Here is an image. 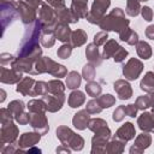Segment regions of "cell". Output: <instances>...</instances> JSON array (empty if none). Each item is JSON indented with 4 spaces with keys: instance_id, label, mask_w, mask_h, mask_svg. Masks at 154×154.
Masks as SVG:
<instances>
[{
    "instance_id": "obj_1",
    "label": "cell",
    "mask_w": 154,
    "mask_h": 154,
    "mask_svg": "<svg viewBox=\"0 0 154 154\" xmlns=\"http://www.w3.org/2000/svg\"><path fill=\"white\" fill-rule=\"evenodd\" d=\"M41 30H42V25L40 23V20H35L32 24H30V26L26 29L25 35L20 42V47L18 51V55L17 58H24L28 57L29 54L34 53L36 49H38V38L41 37Z\"/></svg>"
},
{
    "instance_id": "obj_2",
    "label": "cell",
    "mask_w": 154,
    "mask_h": 154,
    "mask_svg": "<svg viewBox=\"0 0 154 154\" xmlns=\"http://www.w3.org/2000/svg\"><path fill=\"white\" fill-rule=\"evenodd\" d=\"M103 31H117L118 34L129 26V19L125 18V13L122 8H113L107 16H103L97 24Z\"/></svg>"
},
{
    "instance_id": "obj_3",
    "label": "cell",
    "mask_w": 154,
    "mask_h": 154,
    "mask_svg": "<svg viewBox=\"0 0 154 154\" xmlns=\"http://www.w3.org/2000/svg\"><path fill=\"white\" fill-rule=\"evenodd\" d=\"M38 73H51L52 76H54L57 78H60V77H65L67 71H66L65 66L55 63L51 58L41 57L35 64L32 75H38Z\"/></svg>"
},
{
    "instance_id": "obj_4",
    "label": "cell",
    "mask_w": 154,
    "mask_h": 154,
    "mask_svg": "<svg viewBox=\"0 0 154 154\" xmlns=\"http://www.w3.org/2000/svg\"><path fill=\"white\" fill-rule=\"evenodd\" d=\"M38 20L42 25L43 32H54L59 20L55 14V10L49 4H42L38 10Z\"/></svg>"
},
{
    "instance_id": "obj_5",
    "label": "cell",
    "mask_w": 154,
    "mask_h": 154,
    "mask_svg": "<svg viewBox=\"0 0 154 154\" xmlns=\"http://www.w3.org/2000/svg\"><path fill=\"white\" fill-rule=\"evenodd\" d=\"M57 137L60 140V142L64 144V146H69L71 147L72 150H81L83 148V144H84V140L75 134L70 128L67 126H59L57 129Z\"/></svg>"
},
{
    "instance_id": "obj_6",
    "label": "cell",
    "mask_w": 154,
    "mask_h": 154,
    "mask_svg": "<svg viewBox=\"0 0 154 154\" xmlns=\"http://www.w3.org/2000/svg\"><path fill=\"white\" fill-rule=\"evenodd\" d=\"M111 0H94L91 10L87 16V20L91 24H99L105 16L106 10L109 7Z\"/></svg>"
},
{
    "instance_id": "obj_7",
    "label": "cell",
    "mask_w": 154,
    "mask_h": 154,
    "mask_svg": "<svg viewBox=\"0 0 154 154\" xmlns=\"http://www.w3.org/2000/svg\"><path fill=\"white\" fill-rule=\"evenodd\" d=\"M111 136V130L106 125L102 129L97 130L91 140L93 143V148H91V153L95 152H106V144L108 143V138Z\"/></svg>"
},
{
    "instance_id": "obj_8",
    "label": "cell",
    "mask_w": 154,
    "mask_h": 154,
    "mask_svg": "<svg viewBox=\"0 0 154 154\" xmlns=\"http://www.w3.org/2000/svg\"><path fill=\"white\" fill-rule=\"evenodd\" d=\"M142 71H143V64L141 60H138L136 58L129 59L128 63L123 66V75L129 81L137 79Z\"/></svg>"
},
{
    "instance_id": "obj_9",
    "label": "cell",
    "mask_w": 154,
    "mask_h": 154,
    "mask_svg": "<svg viewBox=\"0 0 154 154\" xmlns=\"http://www.w3.org/2000/svg\"><path fill=\"white\" fill-rule=\"evenodd\" d=\"M17 10H18V13H19V17L23 24L29 25L36 20V8L29 5L26 1H23V0L18 1Z\"/></svg>"
},
{
    "instance_id": "obj_10",
    "label": "cell",
    "mask_w": 154,
    "mask_h": 154,
    "mask_svg": "<svg viewBox=\"0 0 154 154\" xmlns=\"http://www.w3.org/2000/svg\"><path fill=\"white\" fill-rule=\"evenodd\" d=\"M18 137V128L13 124V122L4 123L1 124V132H0V141H1V147L13 143Z\"/></svg>"
},
{
    "instance_id": "obj_11",
    "label": "cell",
    "mask_w": 154,
    "mask_h": 154,
    "mask_svg": "<svg viewBox=\"0 0 154 154\" xmlns=\"http://www.w3.org/2000/svg\"><path fill=\"white\" fill-rule=\"evenodd\" d=\"M23 77V72L13 67L12 65L10 67L1 66L0 67V81L6 84H13L18 83Z\"/></svg>"
},
{
    "instance_id": "obj_12",
    "label": "cell",
    "mask_w": 154,
    "mask_h": 154,
    "mask_svg": "<svg viewBox=\"0 0 154 154\" xmlns=\"http://www.w3.org/2000/svg\"><path fill=\"white\" fill-rule=\"evenodd\" d=\"M29 124L40 135H45L48 131V122H47V117L45 116V112L30 113V122H29Z\"/></svg>"
},
{
    "instance_id": "obj_13",
    "label": "cell",
    "mask_w": 154,
    "mask_h": 154,
    "mask_svg": "<svg viewBox=\"0 0 154 154\" xmlns=\"http://www.w3.org/2000/svg\"><path fill=\"white\" fill-rule=\"evenodd\" d=\"M43 101L46 102V106H47V111L48 112H57L59 111L64 102H65V94H46L42 96Z\"/></svg>"
},
{
    "instance_id": "obj_14",
    "label": "cell",
    "mask_w": 154,
    "mask_h": 154,
    "mask_svg": "<svg viewBox=\"0 0 154 154\" xmlns=\"http://www.w3.org/2000/svg\"><path fill=\"white\" fill-rule=\"evenodd\" d=\"M35 83H36V81L34 78H31V77H24V78H22L18 82L16 90L18 93H20L22 95H25V96L26 95L35 96V90H34Z\"/></svg>"
},
{
    "instance_id": "obj_15",
    "label": "cell",
    "mask_w": 154,
    "mask_h": 154,
    "mask_svg": "<svg viewBox=\"0 0 154 154\" xmlns=\"http://www.w3.org/2000/svg\"><path fill=\"white\" fill-rule=\"evenodd\" d=\"M114 90L120 100H128L132 96V89L129 82L124 79H118L114 82Z\"/></svg>"
},
{
    "instance_id": "obj_16",
    "label": "cell",
    "mask_w": 154,
    "mask_h": 154,
    "mask_svg": "<svg viewBox=\"0 0 154 154\" xmlns=\"http://www.w3.org/2000/svg\"><path fill=\"white\" fill-rule=\"evenodd\" d=\"M135 135L136 134H135V126H134V124L130 123V122H126L125 124H123L117 130L114 137L118 138V140H120V141H123V142H128L129 140L134 138Z\"/></svg>"
},
{
    "instance_id": "obj_17",
    "label": "cell",
    "mask_w": 154,
    "mask_h": 154,
    "mask_svg": "<svg viewBox=\"0 0 154 154\" xmlns=\"http://www.w3.org/2000/svg\"><path fill=\"white\" fill-rule=\"evenodd\" d=\"M55 14H57V18H58L59 23L69 24V23H77L79 20L73 14V12L71 11V8H67L66 6H61V7L55 8Z\"/></svg>"
},
{
    "instance_id": "obj_18",
    "label": "cell",
    "mask_w": 154,
    "mask_h": 154,
    "mask_svg": "<svg viewBox=\"0 0 154 154\" xmlns=\"http://www.w3.org/2000/svg\"><path fill=\"white\" fill-rule=\"evenodd\" d=\"M152 143V137L150 135H148L147 132H142L141 135H138L135 140V144L130 148V153H141L143 152L146 148L149 147V144Z\"/></svg>"
},
{
    "instance_id": "obj_19",
    "label": "cell",
    "mask_w": 154,
    "mask_h": 154,
    "mask_svg": "<svg viewBox=\"0 0 154 154\" xmlns=\"http://www.w3.org/2000/svg\"><path fill=\"white\" fill-rule=\"evenodd\" d=\"M137 124L141 130L146 132H154V114L149 112H143L138 117Z\"/></svg>"
},
{
    "instance_id": "obj_20",
    "label": "cell",
    "mask_w": 154,
    "mask_h": 154,
    "mask_svg": "<svg viewBox=\"0 0 154 154\" xmlns=\"http://www.w3.org/2000/svg\"><path fill=\"white\" fill-rule=\"evenodd\" d=\"M70 8L78 19L79 18H87V16L89 13V11H88V0H72Z\"/></svg>"
},
{
    "instance_id": "obj_21",
    "label": "cell",
    "mask_w": 154,
    "mask_h": 154,
    "mask_svg": "<svg viewBox=\"0 0 154 154\" xmlns=\"http://www.w3.org/2000/svg\"><path fill=\"white\" fill-rule=\"evenodd\" d=\"M85 57L88 59V61L94 65V66H99L102 61V57L100 55L99 53V49H97V46L93 42V43H89L85 48Z\"/></svg>"
},
{
    "instance_id": "obj_22",
    "label": "cell",
    "mask_w": 154,
    "mask_h": 154,
    "mask_svg": "<svg viewBox=\"0 0 154 154\" xmlns=\"http://www.w3.org/2000/svg\"><path fill=\"white\" fill-rule=\"evenodd\" d=\"M41 138V135L38 132H24L23 135H20L19 140H18V144L20 148H25V147H34Z\"/></svg>"
},
{
    "instance_id": "obj_23",
    "label": "cell",
    "mask_w": 154,
    "mask_h": 154,
    "mask_svg": "<svg viewBox=\"0 0 154 154\" xmlns=\"http://www.w3.org/2000/svg\"><path fill=\"white\" fill-rule=\"evenodd\" d=\"M90 113L87 109H82L79 112H77L73 118H72V123L75 125V128H77L78 130H84L85 128H88V123L90 120Z\"/></svg>"
},
{
    "instance_id": "obj_24",
    "label": "cell",
    "mask_w": 154,
    "mask_h": 154,
    "mask_svg": "<svg viewBox=\"0 0 154 154\" xmlns=\"http://www.w3.org/2000/svg\"><path fill=\"white\" fill-rule=\"evenodd\" d=\"M71 34H72V31H71L69 24H65V23H58V25L54 30L55 38H58L61 42H69Z\"/></svg>"
},
{
    "instance_id": "obj_25",
    "label": "cell",
    "mask_w": 154,
    "mask_h": 154,
    "mask_svg": "<svg viewBox=\"0 0 154 154\" xmlns=\"http://www.w3.org/2000/svg\"><path fill=\"white\" fill-rule=\"evenodd\" d=\"M85 101V95L83 91L81 90H73L70 95H69V99H67V103L70 107L72 108H77L79 106H82Z\"/></svg>"
},
{
    "instance_id": "obj_26",
    "label": "cell",
    "mask_w": 154,
    "mask_h": 154,
    "mask_svg": "<svg viewBox=\"0 0 154 154\" xmlns=\"http://www.w3.org/2000/svg\"><path fill=\"white\" fill-rule=\"evenodd\" d=\"M119 38H120L122 41H125L128 45H131V46L136 45V43L140 41L137 32L134 31L132 29H130L129 26L125 28L124 30H122V31L119 32Z\"/></svg>"
},
{
    "instance_id": "obj_27",
    "label": "cell",
    "mask_w": 154,
    "mask_h": 154,
    "mask_svg": "<svg viewBox=\"0 0 154 154\" xmlns=\"http://www.w3.org/2000/svg\"><path fill=\"white\" fill-rule=\"evenodd\" d=\"M87 41V32L82 29H77L75 31H72L71 37H70V42L72 47H79L82 45H84Z\"/></svg>"
},
{
    "instance_id": "obj_28",
    "label": "cell",
    "mask_w": 154,
    "mask_h": 154,
    "mask_svg": "<svg viewBox=\"0 0 154 154\" xmlns=\"http://www.w3.org/2000/svg\"><path fill=\"white\" fill-rule=\"evenodd\" d=\"M119 48V45L117 43L116 40H108L105 45H103V52H102V59H109L113 58L114 53L117 52V49Z\"/></svg>"
},
{
    "instance_id": "obj_29",
    "label": "cell",
    "mask_w": 154,
    "mask_h": 154,
    "mask_svg": "<svg viewBox=\"0 0 154 154\" xmlns=\"http://www.w3.org/2000/svg\"><path fill=\"white\" fill-rule=\"evenodd\" d=\"M136 52L142 59H149L152 57V47L146 41H138L136 43Z\"/></svg>"
},
{
    "instance_id": "obj_30",
    "label": "cell",
    "mask_w": 154,
    "mask_h": 154,
    "mask_svg": "<svg viewBox=\"0 0 154 154\" xmlns=\"http://www.w3.org/2000/svg\"><path fill=\"white\" fill-rule=\"evenodd\" d=\"M30 113H38V112H46L47 111V106H46V102L43 101V99H32L28 102L26 105Z\"/></svg>"
},
{
    "instance_id": "obj_31",
    "label": "cell",
    "mask_w": 154,
    "mask_h": 154,
    "mask_svg": "<svg viewBox=\"0 0 154 154\" xmlns=\"http://www.w3.org/2000/svg\"><path fill=\"white\" fill-rule=\"evenodd\" d=\"M140 87L142 90L147 91V93H152L154 91V72L149 71L144 75V77L142 78Z\"/></svg>"
},
{
    "instance_id": "obj_32",
    "label": "cell",
    "mask_w": 154,
    "mask_h": 154,
    "mask_svg": "<svg viewBox=\"0 0 154 154\" xmlns=\"http://www.w3.org/2000/svg\"><path fill=\"white\" fill-rule=\"evenodd\" d=\"M81 79L82 77L79 76V73L77 71H71L67 73V77H66V85L69 89H76L79 87L81 84Z\"/></svg>"
},
{
    "instance_id": "obj_33",
    "label": "cell",
    "mask_w": 154,
    "mask_h": 154,
    "mask_svg": "<svg viewBox=\"0 0 154 154\" xmlns=\"http://www.w3.org/2000/svg\"><path fill=\"white\" fill-rule=\"evenodd\" d=\"M141 5L138 0H126V14H129L130 17H136L140 12H141Z\"/></svg>"
},
{
    "instance_id": "obj_34",
    "label": "cell",
    "mask_w": 154,
    "mask_h": 154,
    "mask_svg": "<svg viewBox=\"0 0 154 154\" xmlns=\"http://www.w3.org/2000/svg\"><path fill=\"white\" fill-rule=\"evenodd\" d=\"M47 87H48V93L51 94H63L65 90L64 83L59 79H53L47 82Z\"/></svg>"
},
{
    "instance_id": "obj_35",
    "label": "cell",
    "mask_w": 154,
    "mask_h": 154,
    "mask_svg": "<svg viewBox=\"0 0 154 154\" xmlns=\"http://www.w3.org/2000/svg\"><path fill=\"white\" fill-rule=\"evenodd\" d=\"M124 144L125 142L118 140V138H113V141H111L109 143H107L106 146V152L108 153H122L124 149Z\"/></svg>"
},
{
    "instance_id": "obj_36",
    "label": "cell",
    "mask_w": 154,
    "mask_h": 154,
    "mask_svg": "<svg viewBox=\"0 0 154 154\" xmlns=\"http://www.w3.org/2000/svg\"><path fill=\"white\" fill-rule=\"evenodd\" d=\"M101 90H102L101 85H100L99 83L94 82V81H90V82H88V83L85 84V91H87V94H88L89 96H91V97L100 96Z\"/></svg>"
},
{
    "instance_id": "obj_37",
    "label": "cell",
    "mask_w": 154,
    "mask_h": 154,
    "mask_svg": "<svg viewBox=\"0 0 154 154\" xmlns=\"http://www.w3.org/2000/svg\"><path fill=\"white\" fill-rule=\"evenodd\" d=\"M40 42L46 48L52 47L54 45V42H55L54 32H42L41 34V37H40Z\"/></svg>"
},
{
    "instance_id": "obj_38",
    "label": "cell",
    "mask_w": 154,
    "mask_h": 154,
    "mask_svg": "<svg viewBox=\"0 0 154 154\" xmlns=\"http://www.w3.org/2000/svg\"><path fill=\"white\" fill-rule=\"evenodd\" d=\"M97 101H99V103L101 105L102 108H108V107H111L116 103V97L112 96L111 94H105V95L99 96Z\"/></svg>"
},
{
    "instance_id": "obj_39",
    "label": "cell",
    "mask_w": 154,
    "mask_h": 154,
    "mask_svg": "<svg viewBox=\"0 0 154 154\" xmlns=\"http://www.w3.org/2000/svg\"><path fill=\"white\" fill-rule=\"evenodd\" d=\"M82 76L88 82L94 81V78H95V66L91 65L90 63L87 64V65H84V67L82 70Z\"/></svg>"
},
{
    "instance_id": "obj_40",
    "label": "cell",
    "mask_w": 154,
    "mask_h": 154,
    "mask_svg": "<svg viewBox=\"0 0 154 154\" xmlns=\"http://www.w3.org/2000/svg\"><path fill=\"white\" fill-rule=\"evenodd\" d=\"M24 107L25 106H24V102L22 100H14V101L10 102L7 106V108L13 113V116H17V114L24 112Z\"/></svg>"
},
{
    "instance_id": "obj_41",
    "label": "cell",
    "mask_w": 154,
    "mask_h": 154,
    "mask_svg": "<svg viewBox=\"0 0 154 154\" xmlns=\"http://www.w3.org/2000/svg\"><path fill=\"white\" fill-rule=\"evenodd\" d=\"M106 125H107V123L103 119H101V118H93L88 123V129L91 130V131H94V132H96L97 130L102 129Z\"/></svg>"
},
{
    "instance_id": "obj_42",
    "label": "cell",
    "mask_w": 154,
    "mask_h": 154,
    "mask_svg": "<svg viewBox=\"0 0 154 154\" xmlns=\"http://www.w3.org/2000/svg\"><path fill=\"white\" fill-rule=\"evenodd\" d=\"M71 53H72V46H71V43H64V45L60 46V47L58 48V51H57L58 57L61 58V59H67V58H70Z\"/></svg>"
},
{
    "instance_id": "obj_43",
    "label": "cell",
    "mask_w": 154,
    "mask_h": 154,
    "mask_svg": "<svg viewBox=\"0 0 154 154\" xmlns=\"http://www.w3.org/2000/svg\"><path fill=\"white\" fill-rule=\"evenodd\" d=\"M136 107L141 111H144L146 108L150 107V97L149 95H143V96H138L136 99V102H135Z\"/></svg>"
},
{
    "instance_id": "obj_44",
    "label": "cell",
    "mask_w": 154,
    "mask_h": 154,
    "mask_svg": "<svg viewBox=\"0 0 154 154\" xmlns=\"http://www.w3.org/2000/svg\"><path fill=\"white\" fill-rule=\"evenodd\" d=\"M85 109H87L90 114H95V113H100V112L102 111V107H101V105L99 103L97 99H93V100H90V101L87 102Z\"/></svg>"
},
{
    "instance_id": "obj_45",
    "label": "cell",
    "mask_w": 154,
    "mask_h": 154,
    "mask_svg": "<svg viewBox=\"0 0 154 154\" xmlns=\"http://www.w3.org/2000/svg\"><path fill=\"white\" fill-rule=\"evenodd\" d=\"M34 90H35V96H37V95L43 96V95L48 94V87H47V83H46V82H42V81H37V82L35 83V88H34Z\"/></svg>"
},
{
    "instance_id": "obj_46",
    "label": "cell",
    "mask_w": 154,
    "mask_h": 154,
    "mask_svg": "<svg viewBox=\"0 0 154 154\" xmlns=\"http://www.w3.org/2000/svg\"><path fill=\"white\" fill-rule=\"evenodd\" d=\"M13 118H14V116H13V113L8 108H1L0 109V120H1V124L12 122Z\"/></svg>"
},
{
    "instance_id": "obj_47",
    "label": "cell",
    "mask_w": 154,
    "mask_h": 154,
    "mask_svg": "<svg viewBox=\"0 0 154 154\" xmlns=\"http://www.w3.org/2000/svg\"><path fill=\"white\" fill-rule=\"evenodd\" d=\"M107 38H108L107 31H100V32L95 34V36H94V43L99 47L101 45H105L107 42Z\"/></svg>"
},
{
    "instance_id": "obj_48",
    "label": "cell",
    "mask_w": 154,
    "mask_h": 154,
    "mask_svg": "<svg viewBox=\"0 0 154 154\" xmlns=\"http://www.w3.org/2000/svg\"><path fill=\"white\" fill-rule=\"evenodd\" d=\"M126 57H128V51L125 48H123L122 46H119V48L117 49V52L113 55V59L116 63H122V61H124V59Z\"/></svg>"
},
{
    "instance_id": "obj_49",
    "label": "cell",
    "mask_w": 154,
    "mask_h": 154,
    "mask_svg": "<svg viewBox=\"0 0 154 154\" xmlns=\"http://www.w3.org/2000/svg\"><path fill=\"white\" fill-rule=\"evenodd\" d=\"M125 116H126V113H125V106H118L116 108V111L113 112L112 118H113L114 122H122Z\"/></svg>"
},
{
    "instance_id": "obj_50",
    "label": "cell",
    "mask_w": 154,
    "mask_h": 154,
    "mask_svg": "<svg viewBox=\"0 0 154 154\" xmlns=\"http://www.w3.org/2000/svg\"><path fill=\"white\" fill-rule=\"evenodd\" d=\"M14 60H16V58L13 55L8 54V53H1V55H0V64H1V66H6V65L11 66Z\"/></svg>"
},
{
    "instance_id": "obj_51",
    "label": "cell",
    "mask_w": 154,
    "mask_h": 154,
    "mask_svg": "<svg viewBox=\"0 0 154 154\" xmlns=\"http://www.w3.org/2000/svg\"><path fill=\"white\" fill-rule=\"evenodd\" d=\"M14 119L20 125H25V124H29V122H30V114L26 113V112H22L19 114L14 116Z\"/></svg>"
},
{
    "instance_id": "obj_52",
    "label": "cell",
    "mask_w": 154,
    "mask_h": 154,
    "mask_svg": "<svg viewBox=\"0 0 154 154\" xmlns=\"http://www.w3.org/2000/svg\"><path fill=\"white\" fill-rule=\"evenodd\" d=\"M141 14L144 18V20H147V22H150L153 19V10L149 6H143L141 8Z\"/></svg>"
},
{
    "instance_id": "obj_53",
    "label": "cell",
    "mask_w": 154,
    "mask_h": 154,
    "mask_svg": "<svg viewBox=\"0 0 154 154\" xmlns=\"http://www.w3.org/2000/svg\"><path fill=\"white\" fill-rule=\"evenodd\" d=\"M137 109H138V108L136 107V105H132V103L125 106V113H126V116L132 117V118L137 114Z\"/></svg>"
},
{
    "instance_id": "obj_54",
    "label": "cell",
    "mask_w": 154,
    "mask_h": 154,
    "mask_svg": "<svg viewBox=\"0 0 154 154\" xmlns=\"http://www.w3.org/2000/svg\"><path fill=\"white\" fill-rule=\"evenodd\" d=\"M47 2L52 6V7H61V6H65V0H47Z\"/></svg>"
},
{
    "instance_id": "obj_55",
    "label": "cell",
    "mask_w": 154,
    "mask_h": 154,
    "mask_svg": "<svg viewBox=\"0 0 154 154\" xmlns=\"http://www.w3.org/2000/svg\"><path fill=\"white\" fill-rule=\"evenodd\" d=\"M146 36L150 40H154V25H149L146 29Z\"/></svg>"
},
{
    "instance_id": "obj_56",
    "label": "cell",
    "mask_w": 154,
    "mask_h": 154,
    "mask_svg": "<svg viewBox=\"0 0 154 154\" xmlns=\"http://www.w3.org/2000/svg\"><path fill=\"white\" fill-rule=\"evenodd\" d=\"M149 97H150V107H154V91L149 94Z\"/></svg>"
},
{
    "instance_id": "obj_57",
    "label": "cell",
    "mask_w": 154,
    "mask_h": 154,
    "mask_svg": "<svg viewBox=\"0 0 154 154\" xmlns=\"http://www.w3.org/2000/svg\"><path fill=\"white\" fill-rule=\"evenodd\" d=\"M28 153H41V150L37 149V148H29L28 149Z\"/></svg>"
},
{
    "instance_id": "obj_58",
    "label": "cell",
    "mask_w": 154,
    "mask_h": 154,
    "mask_svg": "<svg viewBox=\"0 0 154 154\" xmlns=\"http://www.w3.org/2000/svg\"><path fill=\"white\" fill-rule=\"evenodd\" d=\"M1 95H2V96H1V100H0V101H1V102H2V101H4V100H5V97H6V96H5V95H6V94H5V91H4V90H2V89H1Z\"/></svg>"
},
{
    "instance_id": "obj_59",
    "label": "cell",
    "mask_w": 154,
    "mask_h": 154,
    "mask_svg": "<svg viewBox=\"0 0 154 154\" xmlns=\"http://www.w3.org/2000/svg\"><path fill=\"white\" fill-rule=\"evenodd\" d=\"M138 1H148V0H138Z\"/></svg>"
},
{
    "instance_id": "obj_60",
    "label": "cell",
    "mask_w": 154,
    "mask_h": 154,
    "mask_svg": "<svg viewBox=\"0 0 154 154\" xmlns=\"http://www.w3.org/2000/svg\"><path fill=\"white\" fill-rule=\"evenodd\" d=\"M2 1H10V0H2Z\"/></svg>"
},
{
    "instance_id": "obj_61",
    "label": "cell",
    "mask_w": 154,
    "mask_h": 154,
    "mask_svg": "<svg viewBox=\"0 0 154 154\" xmlns=\"http://www.w3.org/2000/svg\"><path fill=\"white\" fill-rule=\"evenodd\" d=\"M153 114H154V113H153Z\"/></svg>"
}]
</instances>
